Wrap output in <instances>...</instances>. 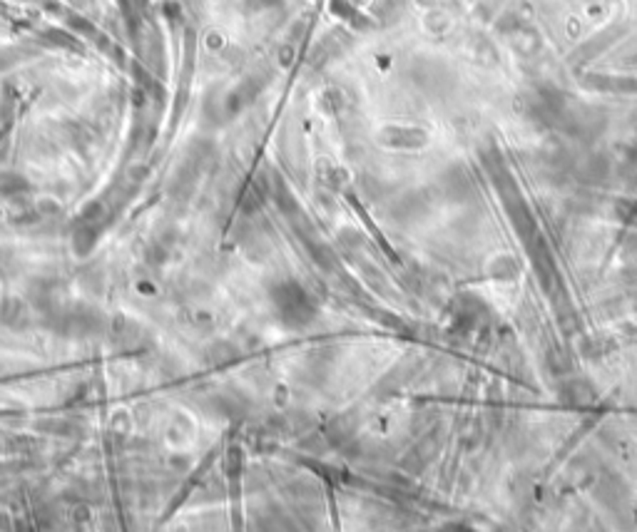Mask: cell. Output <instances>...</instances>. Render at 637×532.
<instances>
[{"label":"cell","instance_id":"cell-1","mask_svg":"<svg viewBox=\"0 0 637 532\" xmlns=\"http://www.w3.org/2000/svg\"><path fill=\"white\" fill-rule=\"evenodd\" d=\"M274 306L279 316L291 326H304L311 316H314V304H311L309 294L301 289L299 284L289 281L274 289Z\"/></svg>","mask_w":637,"mask_h":532}]
</instances>
